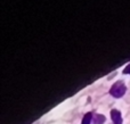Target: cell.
Wrapping results in <instances>:
<instances>
[{
	"label": "cell",
	"instance_id": "obj_1",
	"mask_svg": "<svg viewBox=\"0 0 130 124\" xmlns=\"http://www.w3.org/2000/svg\"><path fill=\"white\" fill-rule=\"evenodd\" d=\"M126 91H127L126 86H124L122 82H117V83L113 84V87L111 88L110 93L113 96V97L120 98V97H122V96L126 93Z\"/></svg>",
	"mask_w": 130,
	"mask_h": 124
},
{
	"label": "cell",
	"instance_id": "obj_2",
	"mask_svg": "<svg viewBox=\"0 0 130 124\" xmlns=\"http://www.w3.org/2000/svg\"><path fill=\"white\" fill-rule=\"evenodd\" d=\"M111 116H112L113 124H122V117H121V114H120L119 111L113 109V111L111 112Z\"/></svg>",
	"mask_w": 130,
	"mask_h": 124
},
{
	"label": "cell",
	"instance_id": "obj_3",
	"mask_svg": "<svg viewBox=\"0 0 130 124\" xmlns=\"http://www.w3.org/2000/svg\"><path fill=\"white\" fill-rule=\"evenodd\" d=\"M91 118H92L91 113H87L85 115V117H83L82 123H81V124H90V123H91Z\"/></svg>",
	"mask_w": 130,
	"mask_h": 124
},
{
	"label": "cell",
	"instance_id": "obj_4",
	"mask_svg": "<svg viewBox=\"0 0 130 124\" xmlns=\"http://www.w3.org/2000/svg\"><path fill=\"white\" fill-rule=\"evenodd\" d=\"M104 121H105V117L103 115H97L95 117V121H94V124H103Z\"/></svg>",
	"mask_w": 130,
	"mask_h": 124
},
{
	"label": "cell",
	"instance_id": "obj_5",
	"mask_svg": "<svg viewBox=\"0 0 130 124\" xmlns=\"http://www.w3.org/2000/svg\"><path fill=\"white\" fill-rule=\"evenodd\" d=\"M123 73H124V74H130V65L127 66V67L124 68V70H123Z\"/></svg>",
	"mask_w": 130,
	"mask_h": 124
}]
</instances>
